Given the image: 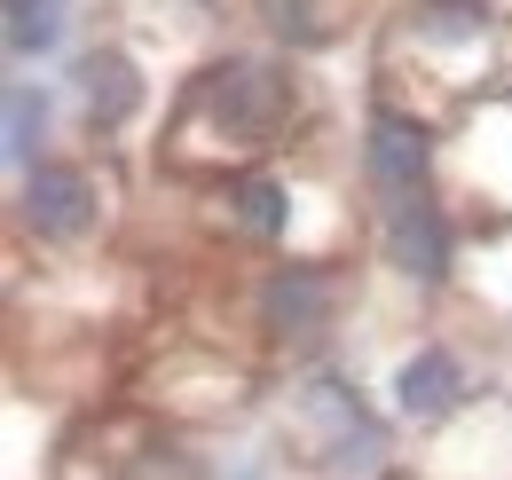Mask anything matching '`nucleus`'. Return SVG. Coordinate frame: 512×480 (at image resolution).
Segmentation results:
<instances>
[{"instance_id": "12", "label": "nucleus", "mask_w": 512, "mask_h": 480, "mask_svg": "<svg viewBox=\"0 0 512 480\" xmlns=\"http://www.w3.org/2000/svg\"><path fill=\"white\" fill-rule=\"evenodd\" d=\"M64 24H71V0H8V56L16 63L48 56L64 40Z\"/></svg>"}, {"instance_id": "5", "label": "nucleus", "mask_w": 512, "mask_h": 480, "mask_svg": "<svg viewBox=\"0 0 512 480\" xmlns=\"http://www.w3.org/2000/svg\"><path fill=\"white\" fill-rule=\"evenodd\" d=\"M379 252L410 292H449V276H457V221H449V205L434 189L379 205Z\"/></svg>"}, {"instance_id": "10", "label": "nucleus", "mask_w": 512, "mask_h": 480, "mask_svg": "<svg viewBox=\"0 0 512 480\" xmlns=\"http://www.w3.org/2000/svg\"><path fill=\"white\" fill-rule=\"evenodd\" d=\"M71 79H79V111H87L95 134H119V126L142 111V95H150V87H142V63H134L127 48H87Z\"/></svg>"}, {"instance_id": "6", "label": "nucleus", "mask_w": 512, "mask_h": 480, "mask_svg": "<svg viewBox=\"0 0 512 480\" xmlns=\"http://www.w3.org/2000/svg\"><path fill=\"white\" fill-rule=\"evenodd\" d=\"M363 181H371L379 205L418 197L434 181V126L418 111H402V103H371V119H363Z\"/></svg>"}, {"instance_id": "9", "label": "nucleus", "mask_w": 512, "mask_h": 480, "mask_svg": "<svg viewBox=\"0 0 512 480\" xmlns=\"http://www.w3.org/2000/svg\"><path fill=\"white\" fill-rule=\"evenodd\" d=\"M213 197H221V229H229V237H245V244H284V237H292L300 197H292V181H284V174L245 166V174L213 181Z\"/></svg>"}, {"instance_id": "2", "label": "nucleus", "mask_w": 512, "mask_h": 480, "mask_svg": "<svg viewBox=\"0 0 512 480\" xmlns=\"http://www.w3.org/2000/svg\"><path fill=\"white\" fill-rule=\"evenodd\" d=\"M284 441L300 465H316L323 480H379L394 441H386V418L331 370H308L284 402Z\"/></svg>"}, {"instance_id": "13", "label": "nucleus", "mask_w": 512, "mask_h": 480, "mask_svg": "<svg viewBox=\"0 0 512 480\" xmlns=\"http://www.w3.org/2000/svg\"><path fill=\"white\" fill-rule=\"evenodd\" d=\"M48 158V95L40 87H8V166L16 181Z\"/></svg>"}, {"instance_id": "4", "label": "nucleus", "mask_w": 512, "mask_h": 480, "mask_svg": "<svg viewBox=\"0 0 512 480\" xmlns=\"http://www.w3.org/2000/svg\"><path fill=\"white\" fill-rule=\"evenodd\" d=\"M16 229L32 244H87L103 229V181L79 158H40L16 181Z\"/></svg>"}, {"instance_id": "3", "label": "nucleus", "mask_w": 512, "mask_h": 480, "mask_svg": "<svg viewBox=\"0 0 512 480\" xmlns=\"http://www.w3.org/2000/svg\"><path fill=\"white\" fill-rule=\"evenodd\" d=\"M339 307H347V284H339V268L331 260H268L253 284H245V315H253V331L268 347H284V355H308L323 347L331 331H339Z\"/></svg>"}, {"instance_id": "1", "label": "nucleus", "mask_w": 512, "mask_h": 480, "mask_svg": "<svg viewBox=\"0 0 512 480\" xmlns=\"http://www.w3.org/2000/svg\"><path fill=\"white\" fill-rule=\"evenodd\" d=\"M308 111L300 79L268 56H221L205 63L190 87H182V111H174V134H166V158L174 166H197V174H245L268 150L292 142V126Z\"/></svg>"}, {"instance_id": "11", "label": "nucleus", "mask_w": 512, "mask_h": 480, "mask_svg": "<svg viewBox=\"0 0 512 480\" xmlns=\"http://www.w3.org/2000/svg\"><path fill=\"white\" fill-rule=\"evenodd\" d=\"M253 16L284 40V48H323V40H339V8H331V0H253Z\"/></svg>"}, {"instance_id": "7", "label": "nucleus", "mask_w": 512, "mask_h": 480, "mask_svg": "<svg viewBox=\"0 0 512 480\" xmlns=\"http://www.w3.org/2000/svg\"><path fill=\"white\" fill-rule=\"evenodd\" d=\"M489 40H497V8H489V0H410V8H402V48L426 56L449 87H457V63L449 56L489 63Z\"/></svg>"}, {"instance_id": "8", "label": "nucleus", "mask_w": 512, "mask_h": 480, "mask_svg": "<svg viewBox=\"0 0 512 480\" xmlns=\"http://www.w3.org/2000/svg\"><path fill=\"white\" fill-rule=\"evenodd\" d=\"M394 410L410 425H449L465 402H473V378H465V355L449 347V339H418L410 355L394 362Z\"/></svg>"}]
</instances>
